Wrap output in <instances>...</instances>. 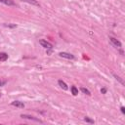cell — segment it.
<instances>
[{
    "label": "cell",
    "mask_w": 125,
    "mask_h": 125,
    "mask_svg": "<svg viewBox=\"0 0 125 125\" xmlns=\"http://www.w3.org/2000/svg\"><path fill=\"white\" fill-rule=\"evenodd\" d=\"M101 92H102L103 94H106V93H107V89H106V88H102V89H101Z\"/></svg>",
    "instance_id": "obj_16"
},
{
    "label": "cell",
    "mask_w": 125,
    "mask_h": 125,
    "mask_svg": "<svg viewBox=\"0 0 125 125\" xmlns=\"http://www.w3.org/2000/svg\"><path fill=\"white\" fill-rule=\"evenodd\" d=\"M109 42L113 44L115 48H120L121 47V43H120V41L119 40H117L116 38H114V37H109Z\"/></svg>",
    "instance_id": "obj_2"
},
{
    "label": "cell",
    "mask_w": 125,
    "mask_h": 125,
    "mask_svg": "<svg viewBox=\"0 0 125 125\" xmlns=\"http://www.w3.org/2000/svg\"><path fill=\"white\" fill-rule=\"evenodd\" d=\"M120 109H121V113H125V108H124V107H121Z\"/></svg>",
    "instance_id": "obj_17"
},
{
    "label": "cell",
    "mask_w": 125,
    "mask_h": 125,
    "mask_svg": "<svg viewBox=\"0 0 125 125\" xmlns=\"http://www.w3.org/2000/svg\"><path fill=\"white\" fill-rule=\"evenodd\" d=\"M113 76L115 77V79H116V80H118V81H119V82L122 84V85H124V81L121 79V78H120L119 76H117V75H116V74H114V73H113Z\"/></svg>",
    "instance_id": "obj_12"
},
{
    "label": "cell",
    "mask_w": 125,
    "mask_h": 125,
    "mask_svg": "<svg viewBox=\"0 0 125 125\" xmlns=\"http://www.w3.org/2000/svg\"><path fill=\"white\" fill-rule=\"evenodd\" d=\"M12 106H14L16 108H20V109H23L24 108V104L23 102H20V101H14V102H12L11 103Z\"/></svg>",
    "instance_id": "obj_5"
},
{
    "label": "cell",
    "mask_w": 125,
    "mask_h": 125,
    "mask_svg": "<svg viewBox=\"0 0 125 125\" xmlns=\"http://www.w3.org/2000/svg\"><path fill=\"white\" fill-rule=\"evenodd\" d=\"M23 1H24V2H27V3H29V4H31V5H35V6H39L40 4H39L36 0H23Z\"/></svg>",
    "instance_id": "obj_9"
},
{
    "label": "cell",
    "mask_w": 125,
    "mask_h": 125,
    "mask_svg": "<svg viewBox=\"0 0 125 125\" xmlns=\"http://www.w3.org/2000/svg\"><path fill=\"white\" fill-rule=\"evenodd\" d=\"M58 83H59V85H60V87L63 89V90H65V91H67L68 89H69V87H68V85L65 84L63 80H59L58 81Z\"/></svg>",
    "instance_id": "obj_6"
},
{
    "label": "cell",
    "mask_w": 125,
    "mask_h": 125,
    "mask_svg": "<svg viewBox=\"0 0 125 125\" xmlns=\"http://www.w3.org/2000/svg\"><path fill=\"white\" fill-rule=\"evenodd\" d=\"M70 89H71V93H72V95H73V96L78 95V89L75 86H72Z\"/></svg>",
    "instance_id": "obj_10"
},
{
    "label": "cell",
    "mask_w": 125,
    "mask_h": 125,
    "mask_svg": "<svg viewBox=\"0 0 125 125\" xmlns=\"http://www.w3.org/2000/svg\"><path fill=\"white\" fill-rule=\"evenodd\" d=\"M84 94H86V95H88V96H90L91 95V92L88 90V89H86V88H84V87H81V89H80Z\"/></svg>",
    "instance_id": "obj_11"
},
{
    "label": "cell",
    "mask_w": 125,
    "mask_h": 125,
    "mask_svg": "<svg viewBox=\"0 0 125 125\" xmlns=\"http://www.w3.org/2000/svg\"><path fill=\"white\" fill-rule=\"evenodd\" d=\"M21 117L22 118H24V119H29V120H33V121H36V122H39V123H42V120L38 119V118H35L31 115H28V114H21Z\"/></svg>",
    "instance_id": "obj_3"
},
{
    "label": "cell",
    "mask_w": 125,
    "mask_h": 125,
    "mask_svg": "<svg viewBox=\"0 0 125 125\" xmlns=\"http://www.w3.org/2000/svg\"><path fill=\"white\" fill-rule=\"evenodd\" d=\"M84 121H86V122H89V123H94V120H92V119H90L89 117H84Z\"/></svg>",
    "instance_id": "obj_13"
},
{
    "label": "cell",
    "mask_w": 125,
    "mask_h": 125,
    "mask_svg": "<svg viewBox=\"0 0 125 125\" xmlns=\"http://www.w3.org/2000/svg\"><path fill=\"white\" fill-rule=\"evenodd\" d=\"M39 44H40L42 47L46 48V49H52V48H53L52 44H51L50 42H48V41L44 40V39H40V40H39Z\"/></svg>",
    "instance_id": "obj_1"
},
{
    "label": "cell",
    "mask_w": 125,
    "mask_h": 125,
    "mask_svg": "<svg viewBox=\"0 0 125 125\" xmlns=\"http://www.w3.org/2000/svg\"><path fill=\"white\" fill-rule=\"evenodd\" d=\"M6 83H7V81H6V80L0 79V87H1V86H4V85H5Z\"/></svg>",
    "instance_id": "obj_14"
},
{
    "label": "cell",
    "mask_w": 125,
    "mask_h": 125,
    "mask_svg": "<svg viewBox=\"0 0 125 125\" xmlns=\"http://www.w3.org/2000/svg\"><path fill=\"white\" fill-rule=\"evenodd\" d=\"M7 59H8L7 53H4V52L0 53V62H5V61H7Z\"/></svg>",
    "instance_id": "obj_7"
},
{
    "label": "cell",
    "mask_w": 125,
    "mask_h": 125,
    "mask_svg": "<svg viewBox=\"0 0 125 125\" xmlns=\"http://www.w3.org/2000/svg\"><path fill=\"white\" fill-rule=\"evenodd\" d=\"M0 2L5 4V5H8V6H14L15 2L12 1V0H0Z\"/></svg>",
    "instance_id": "obj_8"
},
{
    "label": "cell",
    "mask_w": 125,
    "mask_h": 125,
    "mask_svg": "<svg viewBox=\"0 0 125 125\" xmlns=\"http://www.w3.org/2000/svg\"><path fill=\"white\" fill-rule=\"evenodd\" d=\"M5 27H8V28H17L16 24H4Z\"/></svg>",
    "instance_id": "obj_15"
},
{
    "label": "cell",
    "mask_w": 125,
    "mask_h": 125,
    "mask_svg": "<svg viewBox=\"0 0 125 125\" xmlns=\"http://www.w3.org/2000/svg\"><path fill=\"white\" fill-rule=\"evenodd\" d=\"M59 56L62 57V58H65V59H69V60H73L74 59V56L71 55L70 53H67V52H61Z\"/></svg>",
    "instance_id": "obj_4"
}]
</instances>
